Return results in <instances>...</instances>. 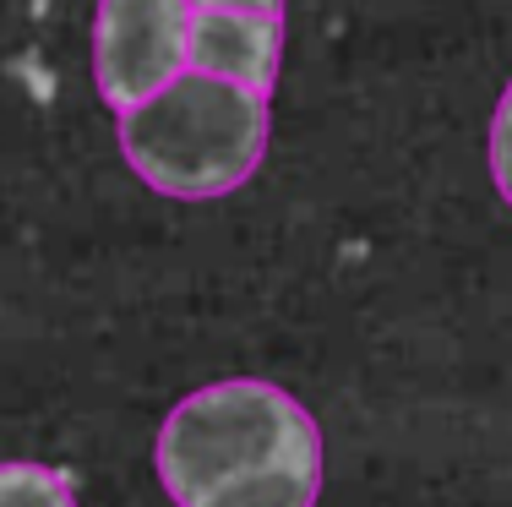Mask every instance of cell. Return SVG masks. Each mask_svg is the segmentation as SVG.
<instances>
[{
    "mask_svg": "<svg viewBox=\"0 0 512 507\" xmlns=\"http://www.w3.org/2000/svg\"><path fill=\"white\" fill-rule=\"evenodd\" d=\"M0 507H82V502L71 475H60L50 464L11 458V464H0Z\"/></svg>",
    "mask_w": 512,
    "mask_h": 507,
    "instance_id": "5",
    "label": "cell"
},
{
    "mask_svg": "<svg viewBox=\"0 0 512 507\" xmlns=\"http://www.w3.org/2000/svg\"><path fill=\"white\" fill-rule=\"evenodd\" d=\"M158 480L175 507H316L322 431L295 393L224 377L186 393L158 426Z\"/></svg>",
    "mask_w": 512,
    "mask_h": 507,
    "instance_id": "1",
    "label": "cell"
},
{
    "mask_svg": "<svg viewBox=\"0 0 512 507\" xmlns=\"http://www.w3.org/2000/svg\"><path fill=\"white\" fill-rule=\"evenodd\" d=\"M491 180L502 191V202L512 208V82L496 99V115H491Z\"/></svg>",
    "mask_w": 512,
    "mask_h": 507,
    "instance_id": "6",
    "label": "cell"
},
{
    "mask_svg": "<svg viewBox=\"0 0 512 507\" xmlns=\"http://www.w3.org/2000/svg\"><path fill=\"white\" fill-rule=\"evenodd\" d=\"M284 60V17L273 11H191L186 22V71L273 93Z\"/></svg>",
    "mask_w": 512,
    "mask_h": 507,
    "instance_id": "4",
    "label": "cell"
},
{
    "mask_svg": "<svg viewBox=\"0 0 512 507\" xmlns=\"http://www.w3.org/2000/svg\"><path fill=\"white\" fill-rule=\"evenodd\" d=\"M191 11H273L284 17V0H186Z\"/></svg>",
    "mask_w": 512,
    "mask_h": 507,
    "instance_id": "7",
    "label": "cell"
},
{
    "mask_svg": "<svg viewBox=\"0 0 512 507\" xmlns=\"http://www.w3.org/2000/svg\"><path fill=\"white\" fill-rule=\"evenodd\" d=\"M120 153L131 175L175 202L229 197L267 153V93L180 71L169 88L120 115Z\"/></svg>",
    "mask_w": 512,
    "mask_h": 507,
    "instance_id": "2",
    "label": "cell"
},
{
    "mask_svg": "<svg viewBox=\"0 0 512 507\" xmlns=\"http://www.w3.org/2000/svg\"><path fill=\"white\" fill-rule=\"evenodd\" d=\"M186 0H99L93 82L115 115L137 110L186 71Z\"/></svg>",
    "mask_w": 512,
    "mask_h": 507,
    "instance_id": "3",
    "label": "cell"
}]
</instances>
